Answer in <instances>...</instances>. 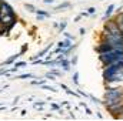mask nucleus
Here are the masks:
<instances>
[{
    "mask_svg": "<svg viewBox=\"0 0 123 121\" xmlns=\"http://www.w3.org/2000/svg\"><path fill=\"white\" fill-rule=\"evenodd\" d=\"M25 64H26V63H23V61H22V63H16V64H14V67H16V68H19V67H23Z\"/></svg>",
    "mask_w": 123,
    "mask_h": 121,
    "instance_id": "11",
    "label": "nucleus"
},
{
    "mask_svg": "<svg viewBox=\"0 0 123 121\" xmlns=\"http://www.w3.org/2000/svg\"><path fill=\"white\" fill-rule=\"evenodd\" d=\"M30 77H33L31 74H23V76H20V77H17V78H30Z\"/></svg>",
    "mask_w": 123,
    "mask_h": 121,
    "instance_id": "10",
    "label": "nucleus"
},
{
    "mask_svg": "<svg viewBox=\"0 0 123 121\" xmlns=\"http://www.w3.org/2000/svg\"><path fill=\"white\" fill-rule=\"evenodd\" d=\"M19 56H20V54H14V56H12V57H10L9 60H6V64H10V63H12L13 60H16V59H17Z\"/></svg>",
    "mask_w": 123,
    "mask_h": 121,
    "instance_id": "8",
    "label": "nucleus"
},
{
    "mask_svg": "<svg viewBox=\"0 0 123 121\" xmlns=\"http://www.w3.org/2000/svg\"><path fill=\"white\" fill-rule=\"evenodd\" d=\"M123 97V88H107L105 98H122Z\"/></svg>",
    "mask_w": 123,
    "mask_h": 121,
    "instance_id": "2",
    "label": "nucleus"
},
{
    "mask_svg": "<svg viewBox=\"0 0 123 121\" xmlns=\"http://www.w3.org/2000/svg\"><path fill=\"white\" fill-rule=\"evenodd\" d=\"M60 63H62V66H63V70H64V71H67V70L70 68V67H69V61H67V60H64V59H63Z\"/></svg>",
    "mask_w": 123,
    "mask_h": 121,
    "instance_id": "7",
    "label": "nucleus"
},
{
    "mask_svg": "<svg viewBox=\"0 0 123 121\" xmlns=\"http://www.w3.org/2000/svg\"><path fill=\"white\" fill-rule=\"evenodd\" d=\"M0 14H14L13 9L3 0H0Z\"/></svg>",
    "mask_w": 123,
    "mask_h": 121,
    "instance_id": "3",
    "label": "nucleus"
},
{
    "mask_svg": "<svg viewBox=\"0 0 123 121\" xmlns=\"http://www.w3.org/2000/svg\"><path fill=\"white\" fill-rule=\"evenodd\" d=\"M66 26H67V23H66V22H63V23H60V24H59V30H60V33H62V31H64Z\"/></svg>",
    "mask_w": 123,
    "mask_h": 121,
    "instance_id": "9",
    "label": "nucleus"
},
{
    "mask_svg": "<svg viewBox=\"0 0 123 121\" xmlns=\"http://www.w3.org/2000/svg\"><path fill=\"white\" fill-rule=\"evenodd\" d=\"M77 77H79V74H77V73H74V76H73V81H74L76 84L79 83V80H77Z\"/></svg>",
    "mask_w": 123,
    "mask_h": 121,
    "instance_id": "12",
    "label": "nucleus"
},
{
    "mask_svg": "<svg viewBox=\"0 0 123 121\" xmlns=\"http://www.w3.org/2000/svg\"><path fill=\"white\" fill-rule=\"evenodd\" d=\"M67 7H70V3H69V1H64V3H62L60 6H57V7H56V10H62V9H67Z\"/></svg>",
    "mask_w": 123,
    "mask_h": 121,
    "instance_id": "6",
    "label": "nucleus"
},
{
    "mask_svg": "<svg viewBox=\"0 0 123 121\" xmlns=\"http://www.w3.org/2000/svg\"><path fill=\"white\" fill-rule=\"evenodd\" d=\"M43 1H44V3H47V4H49V3H55V1H56V0H43Z\"/></svg>",
    "mask_w": 123,
    "mask_h": 121,
    "instance_id": "14",
    "label": "nucleus"
},
{
    "mask_svg": "<svg viewBox=\"0 0 123 121\" xmlns=\"http://www.w3.org/2000/svg\"><path fill=\"white\" fill-rule=\"evenodd\" d=\"M16 22H17V19L14 17V14H0V24L10 29V30L13 29Z\"/></svg>",
    "mask_w": 123,
    "mask_h": 121,
    "instance_id": "1",
    "label": "nucleus"
},
{
    "mask_svg": "<svg viewBox=\"0 0 123 121\" xmlns=\"http://www.w3.org/2000/svg\"><path fill=\"white\" fill-rule=\"evenodd\" d=\"M25 7H26V10H27V11H30V13H36V10H37L33 4H29V3H26V4H25Z\"/></svg>",
    "mask_w": 123,
    "mask_h": 121,
    "instance_id": "4",
    "label": "nucleus"
},
{
    "mask_svg": "<svg viewBox=\"0 0 123 121\" xmlns=\"http://www.w3.org/2000/svg\"><path fill=\"white\" fill-rule=\"evenodd\" d=\"M94 11H96V9H94V7H90V9L87 10V13H89V14H93Z\"/></svg>",
    "mask_w": 123,
    "mask_h": 121,
    "instance_id": "13",
    "label": "nucleus"
},
{
    "mask_svg": "<svg viewBox=\"0 0 123 121\" xmlns=\"http://www.w3.org/2000/svg\"><path fill=\"white\" fill-rule=\"evenodd\" d=\"M46 77H47V78H50V80H55V77H53V76H52V74H47V76H46Z\"/></svg>",
    "mask_w": 123,
    "mask_h": 121,
    "instance_id": "15",
    "label": "nucleus"
},
{
    "mask_svg": "<svg viewBox=\"0 0 123 121\" xmlns=\"http://www.w3.org/2000/svg\"><path fill=\"white\" fill-rule=\"evenodd\" d=\"M119 29H120V31H122V34H123V23H120V24H119Z\"/></svg>",
    "mask_w": 123,
    "mask_h": 121,
    "instance_id": "16",
    "label": "nucleus"
},
{
    "mask_svg": "<svg viewBox=\"0 0 123 121\" xmlns=\"http://www.w3.org/2000/svg\"><path fill=\"white\" fill-rule=\"evenodd\" d=\"M113 9H115V4H110V6H109V9L106 10V13H105V16H103V17H105V19H106V17H109V16L112 14V11H113Z\"/></svg>",
    "mask_w": 123,
    "mask_h": 121,
    "instance_id": "5",
    "label": "nucleus"
}]
</instances>
